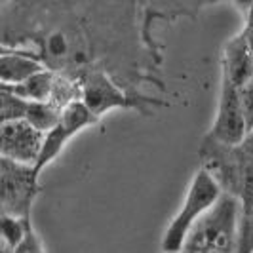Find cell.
<instances>
[{"label":"cell","mask_w":253,"mask_h":253,"mask_svg":"<svg viewBox=\"0 0 253 253\" xmlns=\"http://www.w3.org/2000/svg\"><path fill=\"white\" fill-rule=\"evenodd\" d=\"M63 111H59L55 105H51L50 101L44 103H29L27 109L25 122L29 126H33L40 133H50L53 127L59 124Z\"/></svg>","instance_id":"11"},{"label":"cell","mask_w":253,"mask_h":253,"mask_svg":"<svg viewBox=\"0 0 253 253\" xmlns=\"http://www.w3.org/2000/svg\"><path fill=\"white\" fill-rule=\"evenodd\" d=\"M248 135L250 131L242 111L240 88H236L227 78H221L217 114L208 137L225 147H238L246 141Z\"/></svg>","instance_id":"5"},{"label":"cell","mask_w":253,"mask_h":253,"mask_svg":"<svg viewBox=\"0 0 253 253\" xmlns=\"http://www.w3.org/2000/svg\"><path fill=\"white\" fill-rule=\"evenodd\" d=\"M29 101L13 95L12 91L2 88L0 91V111H2V124L10 122H25Z\"/></svg>","instance_id":"13"},{"label":"cell","mask_w":253,"mask_h":253,"mask_svg":"<svg viewBox=\"0 0 253 253\" xmlns=\"http://www.w3.org/2000/svg\"><path fill=\"white\" fill-rule=\"evenodd\" d=\"M2 215L19 217L31 221V210L37 198L40 175L33 166L15 164L8 158H2Z\"/></svg>","instance_id":"4"},{"label":"cell","mask_w":253,"mask_h":253,"mask_svg":"<svg viewBox=\"0 0 253 253\" xmlns=\"http://www.w3.org/2000/svg\"><path fill=\"white\" fill-rule=\"evenodd\" d=\"M252 133H253V131H252Z\"/></svg>","instance_id":"16"},{"label":"cell","mask_w":253,"mask_h":253,"mask_svg":"<svg viewBox=\"0 0 253 253\" xmlns=\"http://www.w3.org/2000/svg\"><path fill=\"white\" fill-rule=\"evenodd\" d=\"M225 194L223 187L206 168H200L190 181L183 206L166 227L162 236V253H181L190 230L198 225L208 211H211Z\"/></svg>","instance_id":"2"},{"label":"cell","mask_w":253,"mask_h":253,"mask_svg":"<svg viewBox=\"0 0 253 253\" xmlns=\"http://www.w3.org/2000/svg\"><path fill=\"white\" fill-rule=\"evenodd\" d=\"M46 67L42 61L29 51L13 50L2 46V57H0V80L2 86H17L35 75L42 73Z\"/></svg>","instance_id":"9"},{"label":"cell","mask_w":253,"mask_h":253,"mask_svg":"<svg viewBox=\"0 0 253 253\" xmlns=\"http://www.w3.org/2000/svg\"><path fill=\"white\" fill-rule=\"evenodd\" d=\"M44 133L37 131L27 122H10L0 127V143H2V158H8L15 164L37 168L42 147Z\"/></svg>","instance_id":"7"},{"label":"cell","mask_w":253,"mask_h":253,"mask_svg":"<svg viewBox=\"0 0 253 253\" xmlns=\"http://www.w3.org/2000/svg\"><path fill=\"white\" fill-rule=\"evenodd\" d=\"M240 103L242 111H244V118L248 124V131H253V80L248 82L244 88H240Z\"/></svg>","instance_id":"15"},{"label":"cell","mask_w":253,"mask_h":253,"mask_svg":"<svg viewBox=\"0 0 253 253\" xmlns=\"http://www.w3.org/2000/svg\"><path fill=\"white\" fill-rule=\"evenodd\" d=\"M99 120L89 113V109L82 103V99L71 103L61 114V120L59 124L51 129L50 133H46L44 137V147H42V154H40V160L37 164V173L40 175L44 171L46 166H50L59 152L67 147V143L75 137L76 133L88 129V127L95 126Z\"/></svg>","instance_id":"6"},{"label":"cell","mask_w":253,"mask_h":253,"mask_svg":"<svg viewBox=\"0 0 253 253\" xmlns=\"http://www.w3.org/2000/svg\"><path fill=\"white\" fill-rule=\"evenodd\" d=\"M31 232H33V228H31L29 219L2 215V246H8L17 252L25 244Z\"/></svg>","instance_id":"12"},{"label":"cell","mask_w":253,"mask_h":253,"mask_svg":"<svg viewBox=\"0 0 253 253\" xmlns=\"http://www.w3.org/2000/svg\"><path fill=\"white\" fill-rule=\"evenodd\" d=\"M55 75L50 69H44L42 73L35 75L33 78L25 80L23 84L17 86H2L4 89L12 91L13 95L21 97L29 103H44L50 101L51 91H53V82H55Z\"/></svg>","instance_id":"10"},{"label":"cell","mask_w":253,"mask_h":253,"mask_svg":"<svg viewBox=\"0 0 253 253\" xmlns=\"http://www.w3.org/2000/svg\"><path fill=\"white\" fill-rule=\"evenodd\" d=\"M80 89H82V103L89 109L97 120L105 113L113 109H145V107H162L166 105L160 99L145 97L143 93L135 95L126 91L122 86L114 82V78L101 69L88 71L78 78Z\"/></svg>","instance_id":"3"},{"label":"cell","mask_w":253,"mask_h":253,"mask_svg":"<svg viewBox=\"0 0 253 253\" xmlns=\"http://www.w3.org/2000/svg\"><path fill=\"white\" fill-rule=\"evenodd\" d=\"M238 253H253V210L242 211Z\"/></svg>","instance_id":"14"},{"label":"cell","mask_w":253,"mask_h":253,"mask_svg":"<svg viewBox=\"0 0 253 253\" xmlns=\"http://www.w3.org/2000/svg\"><path fill=\"white\" fill-rule=\"evenodd\" d=\"M221 73L236 88H244L253 80V53L244 31L225 44Z\"/></svg>","instance_id":"8"},{"label":"cell","mask_w":253,"mask_h":253,"mask_svg":"<svg viewBox=\"0 0 253 253\" xmlns=\"http://www.w3.org/2000/svg\"><path fill=\"white\" fill-rule=\"evenodd\" d=\"M242 204L232 194H223L190 230L181 253H238Z\"/></svg>","instance_id":"1"}]
</instances>
